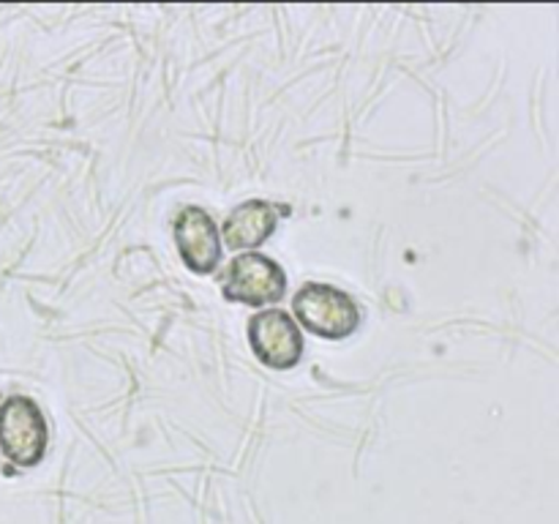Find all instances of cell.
<instances>
[{"instance_id": "obj_4", "label": "cell", "mask_w": 559, "mask_h": 524, "mask_svg": "<svg viewBox=\"0 0 559 524\" xmlns=\"http://www.w3.org/2000/svg\"><path fill=\"white\" fill-rule=\"evenodd\" d=\"M249 344L267 369L287 371L304 358V336L284 309L257 311L249 320Z\"/></svg>"}, {"instance_id": "obj_3", "label": "cell", "mask_w": 559, "mask_h": 524, "mask_svg": "<svg viewBox=\"0 0 559 524\" xmlns=\"http://www.w3.org/2000/svg\"><path fill=\"white\" fill-rule=\"evenodd\" d=\"M222 293L233 303H278L284 298V293H287V273L271 257L249 251V254L235 257L227 265L222 278Z\"/></svg>"}, {"instance_id": "obj_1", "label": "cell", "mask_w": 559, "mask_h": 524, "mask_svg": "<svg viewBox=\"0 0 559 524\" xmlns=\"http://www.w3.org/2000/svg\"><path fill=\"white\" fill-rule=\"evenodd\" d=\"M293 311L300 327L322 338H347L358 331L360 309L355 300L331 284L309 282L295 293Z\"/></svg>"}, {"instance_id": "obj_5", "label": "cell", "mask_w": 559, "mask_h": 524, "mask_svg": "<svg viewBox=\"0 0 559 524\" xmlns=\"http://www.w3.org/2000/svg\"><path fill=\"white\" fill-rule=\"evenodd\" d=\"M175 243L180 260L194 273H213L222 262V238L205 207L189 205L175 218Z\"/></svg>"}, {"instance_id": "obj_6", "label": "cell", "mask_w": 559, "mask_h": 524, "mask_svg": "<svg viewBox=\"0 0 559 524\" xmlns=\"http://www.w3.org/2000/svg\"><path fill=\"white\" fill-rule=\"evenodd\" d=\"M278 227V207L265 200H249L235 207L224 222L222 235L229 249H257Z\"/></svg>"}, {"instance_id": "obj_2", "label": "cell", "mask_w": 559, "mask_h": 524, "mask_svg": "<svg viewBox=\"0 0 559 524\" xmlns=\"http://www.w3.org/2000/svg\"><path fill=\"white\" fill-rule=\"evenodd\" d=\"M47 418L31 396H9L0 404V448L16 467H36L47 453Z\"/></svg>"}]
</instances>
